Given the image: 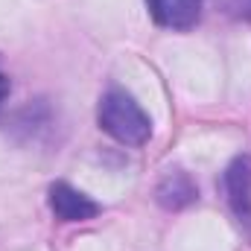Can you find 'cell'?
<instances>
[{
    "label": "cell",
    "mask_w": 251,
    "mask_h": 251,
    "mask_svg": "<svg viewBox=\"0 0 251 251\" xmlns=\"http://www.w3.org/2000/svg\"><path fill=\"white\" fill-rule=\"evenodd\" d=\"M6 97H9V79L0 73V105H3V100H6Z\"/></svg>",
    "instance_id": "cell-6"
},
{
    "label": "cell",
    "mask_w": 251,
    "mask_h": 251,
    "mask_svg": "<svg viewBox=\"0 0 251 251\" xmlns=\"http://www.w3.org/2000/svg\"><path fill=\"white\" fill-rule=\"evenodd\" d=\"M149 15L158 26L167 29H190L201 18L204 0H146Z\"/></svg>",
    "instance_id": "cell-4"
},
{
    "label": "cell",
    "mask_w": 251,
    "mask_h": 251,
    "mask_svg": "<svg viewBox=\"0 0 251 251\" xmlns=\"http://www.w3.org/2000/svg\"><path fill=\"white\" fill-rule=\"evenodd\" d=\"M97 120L105 134H111L123 146H143L152 134V120L146 117V111L134 102L131 94H126L120 88H111L100 100Z\"/></svg>",
    "instance_id": "cell-1"
},
{
    "label": "cell",
    "mask_w": 251,
    "mask_h": 251,
    "mask_svg": "<svg viewBox=\"0 0 251 251\" xmlns=\"http://www.w3.org/2000/svg\"><path fill=\"white\" fill-rule=\"evenodd\" d=\"M50 210L59 222H85V219H94L100 213V204L91 196L79 193L76 187L56 181L50 187Z\"/></svg>",
    "instance_id": "cell-3"
},
{
    "label": "cell",
    "mask_w": 251,
    "mask_h": 251,
    "mask_svg": "<svg viewBox=\"0 0 251 251\" xmlns=\"http://www.w3.org/2000/svg\"><path fill=\"white\" fill-rule=\"evenodd\" d=\"M225 193H228V204L234 210V216L251 225V155H240L228 164L225 170Z\"/></svg>",
    "instance_id": "cell-2"
},
{
    "label": "cell",
    "mask_w": 251,
    "mask_h": 251,
    "mask_svg": "<svg viewBox=\"0 0 251 251\" xmlns=\"http://www.w3.org/2000/svg\"><path fill=\"white\" fill-rule=\"evenodd\" d=\"M199 199V187L193 184L187 173L176 170V173H167L164 181L158 184V201L170 210H178V207H187L190 201Z\"/></svg>",
    "instance_id": "cell-5"
}]
</instances>
